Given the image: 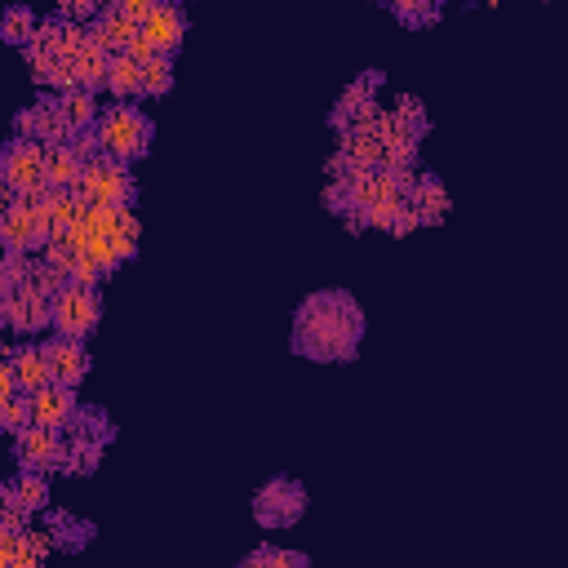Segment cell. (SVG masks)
<instances>
[{"label": "cell", "mask_w": 568, "mask_h": 568, "mask_svg": "<svg viewBox=\"0 0 568 568\" xmlns=\"http://www.w3.org/2000/svg\"><path fill=\"white\" fill-rule=\"evenodd\" d=\"M98 320H102V297H98V288H93L89 280H62L58 293H53V306H49L53 333L84 342V337L98 328Z\"/></svg>", "instance_id": "8992f818"}, {"label": "cell", "mask_w": 568, "mask_h": 568, "mask_svg": "<svg viewBox=\"0 0 568 568\" xmlns=\"http://www.w3.org/2000/svg\"><path fill=\"white\" fill-rule=\"evenodd\" d=\"M84 160L71 151V142H49L44 146V178H49V191H71L75 178H80Z\"/></svg>", "instance_id": "d6986e66"}, {"label": "cell", "mask_w": 568, "mask_h": 568, "mask_svg": "<svg viewBox=\"0 0 568 568\" xmlns=\"http://www.w3.org/2000/svg\"><path fill=\"white\" fill-rule=\"evenodd\" d=\"M377 84H382V75H377V71H368V75H359L355 84H346V93H342V98H337V106H333V129H342V124H351V120H359V115L377 111V102H373Z\"/></svg>", "instance_id": "e0dca14e"}, {"label": "cell", "mask_w": 568, "mask_h": 568, "mask_svg": "<svg viewBox=\"0 0 568 568\" xmlns=\"http://www.w3.org/2000/svg\"><path fill=\"white\" fill-rule=\"evenodd\" d=\"M102 84L111 89L115 102L138 98V58H129V53H106V75H102Z\"/></svg>", "instance_id": "d4e9b609"}, {"label": "cell", "mask_w": 568, "mask_h": 568, "mask_svg": "<svg viewBox=\"0 0 568 568\" xmlns=\"http://www.w3.org/2000/svg\"><path fill=\"white\" fill-rule=\"evenodd\" d=\"M311 559L302 550H284V546H257L240 559V568H306Z\"/></svg>", "instance_id": "484cf974"}, {"label": "cell", "mask_w": 568, "mask_h": 568, "mask_svg": "<svg viewBox=\"0 0 568 568\" xmlns=\"http://www.w3.org/2000/svg\"><path fill=\"white\" fill-rule=\"evenodd\" d=\"M44 364H49V382H58V386H80L84 382V373H89V351H84V342L80 337H49L44 346Z\"/></svg>", "instance_id": "7c38bea8"}, {"label": "cell", "mask_w": 568, "mask_h": 568, "mask_svg": "<svg viewBox=\"0 0 568 568\" xmlns=\"http://www.w3.org/2000/svg\"><path fill=\"white\" fill-rule=\"evenodd\" d=\"M0 186L9 195H44L49 178H44V142L31 138H13L0 146Z\"/></svg>", "instance_id": "9c48e42d"}, {"label": "cell", "mask_w": 568, "mask_h": 568, "mask_svg": "<svg viewBox=\"0 0 568 568\" xmlns=\"http://www.w3.org/2000/svg\"><path fill=\"white\" fill-rule=\"evenodd\" d=\"M138 31H142V40L155 49V53H178L182 49V36H186V13H182V4L178 0H155V9L138 22Z\"/></svg>", "instance_id": "8fae6325"}, {"label": "cell", "mask_w": 568, "mask_h": 568, "mask_svg": "<svg viewBox=\"0 0 568 568\" xmlns=\"http://www.w3.org/2000/svg\"><path fill=\"white\" fill-rule=\"evenodd\" d=\"M253 524L257 528H293L302 515H306V488H302V479H293V475H275V479H266L257 493H253Z\"/></svg>", "instance_id": "ba28073f"}, {"label": "cell", "mask_w": 568, "mask_h": 568, "mask_svg": "<svg viewBox=\"0 0 568 568\" xmlns=\"http://www.w3.org/2000/svg\"><path fill=\"white\" fill-rule=\"evenodd\" d=\"M89 36H93V44H98L102 53H124V49H129V40L138 36V22H133V18H124L115 4H106V9H98V13H93Z\"/></svg>", "instance_id": "9a60e30c"}, {"label": "cell", "mask_w": 568, "mask_h": 568, "mask_svg": "<svg viewBox=\"0 0 568 568\" xmlns=\"http://www.w3.org/2000/svg\"><path fill=\"white\" fill-rule=\"evenodd\" d=\"M53 235L44 200L40 195H13L9 204H0V248L4 253H31Z\"/></svg>", "instance_id": "52a82bcc"}, {"label": "cell", "mask_w": 568, "mask_h": 568, "mask_svg": "<svg viewBox=\"0 0 568 568\" xmlns=\"http://www.w3.org/2000/svg\"><path fill=\"white\" fill-rule=\"evenodd\" d=\"M27 426H31V399H27L22 390L0 395V430L18 435V430H27Z\"/></svg>", "instance_id": "83f0119b"}, {"label": "cell", "mask_w": 568, "mask_h": 568, "mask_svg": "<svg viewBox=\"0 0 568 568\" xmlns=\"http://www.w3.org/2000/svg\"><path fill=\"white\" fill-rule=\"evenodd\" d=\"M111 4H115L124 18H133V22H142V18L155 9V0H111Z\"/></svg>", "instance_id": "f546056e"}, {"label": "cell", "mask_w": 568, "mask_h": 568, "mask_svg": "<svg viewBox=\"0 0 568 568\" xmlns=\"http://www.w3.org/2000/svg\"><path fill=\"white\" fill-rule=\"evenodd\" d=\"M18 138H31V142H44V146H49V142H67L71 129H67L58 102H53V98H40L36 106H27V111L18 115Z\"/></svg>", "instance_id": "5bb4252c"}, {"label": "cell", "mask_w": 568, "mask_h": 568, "mask_svg": "<svg viewBox=\"0 0 568 568\" xmlns=\"http://www.w3.org/2000/svg\"><path fill=\"white\" fill-rule=\"evenodd\" d=\"M71 191H75L89 209H129L133 195H138V186H133V178H129V164H120V160H111V155L84 160V169H80V178H75Z\"/></svg>", "instance_id": "5b68a950"}, {"label": "cell", "mask_w": 568, "mask_h": 568, "mask_svg": "<svg viewBox=\"0 0 568 568\" xmlns=\"http://www.w3.org/2000/svg\"><path fill=\"white\" fill-rule=\"evenodd\" d=\"M62 448H67V439H62V430H53V426H27V430H18L13 435V457H18V466L22 470H62Z\"/></svg>", "instance_id": "30bf717a"}, {"label": "cell", "mask_w": 568, "mask_h": 568, "mask_svg": "<svg viewBox=\"0 0 568 568\" xmlns=\"http://www.w3.org/2000/svg\"><path fill=\"white\" fill-rule=\"evenodd\" d=\"M36 31H40L36 9H27V4H9V9H0V40H4V44L27 49V44L36 40Z\"/></svg>", "instance_id": "cb8c5ba5"}, {"label": "cell", "mask_w": 568, "mask_h": 568, "mask_svg": "<svg viewBox=\"0 0 568 568\" xmlns=\"http://www.w3.org/2000/svg\"><path fill=\"white\" fill-rule=\"evenodd\" d=\"M408 204H413V213H417V226H422V222H426V226L444 222V213H448L444 182H439L435 173H413V182H408Z\"/></svg>", "instance_id": "2e32d148"}, {"label": "cell", "mask_w": 568, "mask_h": 568, "mask_svg": "<svg viewBox=\"0 0 568 568\" xmlns=\"http://www.w3.org/2000/svg\"><path fill=\"white\" fill-rule=\"evenodd\" d=\"M58 111H62V120H67V129L71 133H80V129H93V120H98V102H93V89H58Z\"/></svg>", "instance_id": "7402d4cb"}, {"label": "cell", "mask_w": 568, "mask_h": 568, "mask_svg": "<svg viewBox=\"0 0 568 568\" xmlns=\"http://www.w3.org/2000/svg\"><path fill=\"white\" fill-rule=\"evenodd\" d=\"M173 89V58L151 53L138 62V98H164Z\"/></svg>", "instance_id": "603a6c76"}, {"label": "cell", "mask_w": 568, "mask_h": 568, "mask_svg": "<svg viewBox=\"0 0 568 568\" xmlns=\"http://www.w3.org/2000/svg\"><path fill=\"white\" fill-rule=\"evenodd\" d=\"M93 524L89 519H80V515H71V510H49V519H44V537H49V546H58V550H84L89 541H93Z\"/></svg>", "instance_id": "ac0fdd59"}, {"label": "cell", "mask_w": 568, "mask_h": 568, "mask_svg": "<svg viewBox=\"0 0 568 568\" xmlns=\"http://www.w3.org/2000/svg\"><path fill=\"white\" fill-rule=\"evenodd\" d=\"M27 62H31V75L49 89H98L106 75V53L67 13L40 22L36 40L27 44Z\"/></svg>", "instance_id": "7a4b0ae2"}, {"label": "cell", "mask_w": 568, "mask_h": 568, "mask_svg": "<svg viewBox=\"0 0 568 568\" xmlns=\"http://www.w3.org/2000/svg\"><path fill=\"white\" fill-rule=\"evenodd\" d=\"M9 377H13V386H18L22 395L40 390V386L49 382L44 351H40V346H22V351H13V355H9Z\"/></svg>", "instance_id": "ffe728a7"}, {"label": "cell", "mask_w": 568, "mask_h": 568, "mask_svg": "<svg viewBox=\"0 0 568 568\" xmlns=\"http://www.w3.org/2000/svg\"><path fill=\"white\" fill-rule=\"evenodd\" d=\"M93 138H98V151H102V155L129 164V160H142V155L151 151L155 124H151L146 111H138V106H129V102H115V106L98 111Z\"/></svg>", "instance_id": "277c9868"}, {"label": "cell", "mask_w": 568, "mask_h": 568, "mask_svg": "<svg viewBox=\"0 0 568 568\" xmlns=\"http://www.w3.org/2000/svg\"><path fill=\"white\" fill-rule=\"evenodd\" d=\"M62 4V13H71V18H84V13H98V0H58Z\"/></svg>", "instance_id": "4dcf8cb0"}, {"label": "cell", "mask_w": 568, "mask_h": 568, "mask_svg": "<svg viewBox=\"0 0 568 568\" xmlns=\"http://www.w3.org/2000/svg\"><path fill=\"white\" fill-rule=\"evenodd\" d=\"M27 399H31V422H36V426H53V430H67L71 417H75V408H80L75 390H71V386H58V382H44V386L31 390Z\"/></svg>", "instance_id": "4fadbf2b"}, {"label": "cell", "mask_w": 568, "mask_h": 568, "mask_svg": "<svg viewBox=\"0 0 568 568\" xmlns=\"http://www.w3.org/2000/svg\"><path fill=\"white\" fill-rule=\"evenodd\" d=\"M67 435H71V439H67V448H62V470H67V475H93L106 444L93 439V435H80V430H67Z\"/></svg>", "instance_id": "44dd1931"}, {"label": "cell", "mask_w": 568, "mask_h": 568, "mask_svg": "<svg viewBox=\"0 0 568 568\" xmlns=\"http://www.w3.org/2000/svg\"><path fill=\"white\" fill-rule=\"evenodd\" d=\"M62 280L67 275L53 271L49 262H31L27 253H4L0 257V324L13 333L49 328V306Z\"/></svg>", "instance_id": "3957f363"}, {"label": "cell", "mask_w": 568, "mask_h": 568, "mask_svg": "<svg viewBox=\"0 0 568 568\" xmlns=\"http://www.w3.org/2000/svg\"><path fill=\"white\" fill-rule=\"evenodd\" d=\"M9 488H13V497H18V506H22L27 515L49 506V484H44V475H40V470H22V475H18V484H9Z\"/></svg>", "instance_id": "4316f807"}, {"label": "cell", "mask_w": 568, "mask_h": 568, "mask_svg": "<svg viewBox=\"0 0 568 568\" xmlns=\"http://www.w3.org/2000/svg\"><path fill=\"white\" fill-rule=\"evenodd\" d=\"M382 4H390V13H395L399 22H408V27H426V22L439 18V4H444V0H382Z\"/></svg>", "instance_id": "f1b7e54d"}, {"label": "cell", "mask_w": 568, "mask_h": 568, "mask_svg": "<svg viewBox=\"0 0 568 568\" xmlns=\"http://www.w3.org/2000/svg\"><path fill=\"white\" fill-rule=\"evenodd\" d=\"M364 306L346 288H320L293 311L288 346L311 364H351L364 342Z\"/></svg>", "instance_id": "6da1fadb"}]
</instances>
